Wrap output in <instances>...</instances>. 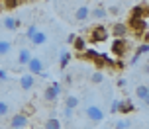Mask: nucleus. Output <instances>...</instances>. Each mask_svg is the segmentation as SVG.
Segmentation results:
<instances>
[{"label":"nucleus","instance_id":"9","mask_svg":"<svg viewBox=\"0 0 149 129\" xmlns=\"http://www.w3.org/2000/svg\"><path fill=\"white\" fill-rule=\"evenodd\" d=\"M112 35H114V39H120V37H127V33H130V30H127L126 22H116L114 26H112Z\"/></svg>","mask_w":149,"mask_h":129},{"label":"nucleus","instance_id":"16","mask_svg":"<svg viewBox=\"0 0 149 129\" xmlns=\"http://www.w3.org/2000/svg\"><path fill=\"white\" fill-rule=\"evenodd\" d=\"M135 96L139 98V102H149V86L147 84H139L135 88Z\"/></svg>","mask_w":149,"mask_h":129},{"label":"nucleus","instance_id":"13","mask_svg":"<svg viewBox=\"0 0 149 129\" xmlns=\"http://www.w3.org/2000/svg\"><path fill=\"white\" fill-rule=\"evenodd\" d=\"M30 41H31V45H36V47H39V45H43L45 41H47V33L45 31H39V30H36V33L30 37Z\"/></svg>","mask_w":149,"mask_h":129},{"label":"nucleus","instance_id":"8","mask_svg":"<svg viewBox=\"0 0 149 129\" xmlns=\"http://www.w3.org/2000/svg\"><path fill=\"white\" fill-rule=\"evenodd\" d=\"M86 117H88L90 121H102L104 119V112H102V108H98V106H88L86 108Z\"/></svg>","mask_w":149,"mask_h":129},{"label":"nucleus","instance_id":"15","mask_svg":"<svg viewBox=\"0 0 149 129\" xmlns=\"http://www.w3.org/2000/svg\"><path fill=\"white\" fill-rule=\"evenodd\" d=\"M74 18H77V22H86L90 18V8L88 6H79L77 12H74Z\"/></svg>","mask_w":149,"mask_h":129},{"label":"nucleus","instance_id":"26","mask_svg":"<svg viewBox=\"0 0 149 129\" xmlns=\"http://www.w3.org/2000/svg\"><path fill=\"white\" fill-rule=\"evenodd\" d=\"M90 78H92V82H94V84H100L102 80H104V75H102L100 70H96V72H92V76H90Z\"/></svg>","mask_w":149,"mask_h":129},{"label":"nucleus","instance_id":"27","mask_svg":"<svg viewBox=\"0 0 149 129\" xmlns=\"http://www.w3.org/2000/svg\"><path fill=\"white\" fill-rule=\"evenodd\" d=\"M130 125H132V123L127 121V119H122V121H118L114 127H116V129H130Z\"/></svg>","mask_w":149,"mask_h":129},{"label":"nucleus","instance_id":"29","mask_svg":"<svg viewBox=\"0 0 149 129\" xmlns=\"http://www.w3.org/2000/svg\"><path fill=\"white\" fill-rule=\"evenodd\" d=\"M36 30H37L36 26H30V28H28V31H26V37L30 39V37H31V35H33V33H36Z\"/></svg>","mask_w":149,"mask_h":129},{"label":"nucleus","instance_id":"33","mask_svg":"<svg viewBox=\"0 0 149 129\" xmlns=\"http://www.w3.org/2000/svg\"><path fill=\"white\" fill-rule=\"evenodd\" d=\"M74 37H77L74 33H69V35H67V41H69V43H73V39H74Z\"/></svg>","mask_w":149,"mask_h":129},{"label":"nucleus","instance_id":"6","mask_svg":"<svg viewBox=\"0 0 149 129\" xmlns=\"http://www.w3.org/2000/svg\"><path fill=\"white\" fill-rule=\"evenodd\" d=\"M130 18H137V20H147V2H137L132 10H130Z\"/></svg>","mask_w":149,"mask_h":129},{"label":"nucleus","instance_id":"5","mask_svg":"<svg viewBox=\"0 0 149 129\" xmlns=\"http://www.w3.org/2000/svg\"><path fill=\"white\" fill-rule=\"evenodd\" d=\"M30 125V117L24 114V112H18L10 117V127L12 129H26Z\"/></svg>","mask_w":149,"mask_h":129},{"label":"nucleus","instance_id":"19","mask_svg":"<svg viewBox=\"0 0 149 129\" xmlns=\"http://www.w3.org/2000/svg\"><path fill=\"white\" fill-rule=\"evenodd\" d=\"M90 16H94L96 20H104L106 16H108V12H106L104 6H96L94 10H90Z\"/></svg>","mask_w":149,"mask_h":129},{"label":"nucleus","instance_id":"31","mask_svg":"<svg viewBox=\"0 0 149 129\" xmlns=\"http://www.w3.org/2000/svg\"><path fill=\"white\" fill-rule=\"evenodd\" d=\"M0 80H2V82L8 80V72H6V70H2V68H0Z\"/></svg>","mask_w":149,"mask_h":129},{"label":"nucleus","instance_id":"12","mask_svg":"<svg viewBox=\"0 0 149 129\" xmlns=\"http://www.w3.org/2000/svg\"><path fill=\"white\" fill-rule=\"evenodd\" d=\"M33 86H36V76L33 75L28 72V75H24L22 78H20V88H22V90H31Z\"/></svg>","mask_w":149,"mask_h":129},{"label":"nucleus","instance_id":"32","mask_svg":"<svg viewBox=\"0 0 149 129\" xmlns=\"http://www.w3.org/2000/svg\"><path fill=\"white\" fill-rule=\"evenodd\" d=\"M106 12H110V14H118V12H120V8H118V6H112L110 10H106Z\"/></svg>","mask_w":149,"mask_h":129},{"label":"nucleus","instance_id":"34","mask_svg":"<svg viewBox=\"0 0 149 129\" xmlns=\"http://www.w3.org/2000/svg\"><path fill=\"white\" fill-rule=\"evenodd\" d=\"M118 86H120V88H124V86H126V80H124V78H120V80H118Z\"/></svg>","mask_w":149,"mask_h":129},{"label":"nucleus","instance_id":"24","mask_svg":"<svg viewBox=\"0 0 149 129\" xmlns=\"http://www.w3.org/2000/svg\"><path fill=\"white\" fill-rule=\"evenodd\" d=\"M10 49H12V43L6 41V39H2V41H0V57L8 55V53H10Z\"/></svg>","mask_w":149,"mask_h":129},{"label":"nucleus","instance_id":"18","mask_svg":"<svg viewBox=\"0 0 149 129\" xmlns=\"http://www.w3.org/2000/svg\"><path fill=\"white\" fill-rule=\"evenodd\" d=\"M69 63H71V53L63 49L61 55H59V67H61V70H65V68L69 67Z\"/></svg>","mask_w":149,"mask_h":129},{"label":"nucleus","instance_id":"2","mask_svg":"<svg viewBox=\"0 0 149 129\" xmlns=\"http://www.w3.org/2000/svg\"><path fill=\"white\" fill-rule=\"evenodd\" d=\"M126 26H127V30L132 31L135 37H141V35H145V31H147V20H137V18H130Z\"/></svg>","mask_w":149,"mask_h":129},{"label":"nucleus","instance_id":"4","mask_svg":"<svg viewBox=\"0 0 149 129\" xmlns=\"http://www.w3.org/2000/svg\"><path fill=\"white\" fill-rule=\"evenodd\" d=\"M108 37H110V31L106 26H94L90 30V41L92 43H104Z\"/></svg>","mask_w":149,"mask_h":129},{"label":"nucleus","instance_id":"22","mask_svg":"<svg viewBox=\"0 0 149 129\" xmlns=\"http://www.w3.org/2000/svg\"><path fill=\"white\" fill-rule=\"evenodd\" d=\"M149 51V43H147V35L143 37V43L137 47V51H135V57H141V55H147Z\"/></svg>","mask_w":149,"mask_h":129},{"label":"nucleus","instance_id":"36","mask_svg":"<svg viewBox=\"0 0 149 129\" xmlns=\"http://www.w3.org/2000/svg\"><path fill=\"white\" fill-rule=\"evenodd\" d=\"M0 8H2V4H0Z\"/></svg>","mask_w":149,"mask_h":129},{"label":"nucleus","instance_id":"7","mask_svg":"<svg viewBox=\"0 0 149 129\" xmlns=\"http://www.w3.org/2000/svg\"><path fill=\"white\" fill-rule=\"evenodd\" d=\"M28 70H30V75H33V76H39V72H43V68H45V65H43V61L39 59V57H31L30 61H28Z\"/></svg>","mask_w":149,"mask_h":129},{"label":"nucleus","instance_id":"3","mask_svg":"<svg viewBox=\"0 0 149 129\" xmlns=\"http://www.w3.org/2000/svg\"><path fill=\"white\" fill-rule=\"evenodd\" d=\"M61 92H63V86H61L59 82H53L43 90V100L49 102V104H53V102H57V98L61 96Z\"/></svg>","mask_w":149,"mask_h":129},{"label":"nucleus","instance_id":"23","mask_svg":"<svg viewBox=\"0 0 149 129\" xmlns=\"http://www.w3.org/2000/svg\"><path fill=\"white\" fill-rule=\"evenodd\" d=\"M0 2H2V6L6 8V10H14V8H18L22 4L24 0H0Z\"/></svg>","mask_w":149,"mask_h":129},{"label":"nucleus","instance_id":"21","mask_svg":"<svg viewBox=\"0 0 149 129\" xmlns=\"http://www.w3.org/2000/svg\"><path fill=\"white\" fill-rule=\"evenodd\" d=\"M45 129H61V119L59 117H49L45 121Z\"/></svg>","mask_w":149,"mask_h":129},{"label":"nucleus","instance_id":"25","mask_svg":"<svg viewBox=\"0 0 149 129\" xmlns=\"http://www.w3.org/2000/svg\"><path fill=\"white\" fill-rule=\"evenodd\" d=\"M8 114H10V106H8L4 100H0V117H4Z\"/></svg>","mask_w":149,"mask_h":129},{"label":"nucleus","instance_id":"11","mask_svg":"<svg viewBox=\"0 0 149 129\" xmlns=\"http://www.w3.org/2000/svg\"><path fill=\"white\" fill-rule=\"evenodd\" d=\"M20 26H22V22H20L18 18H12V16H6V18L2 20V28L8 30V31H16Z\"/></svg>","mask_w":149,"mask_h":129},{"label":"nucleus","instance_id":"35","mask_svg":"<svg viewBox=\"0 0 149 129\" xmlns=\"http://www.w3.org/2000/svg\"><path fill=\"white\" fill-rule=\"evenodd\" d=\"M137 2H147V0H137Z\"/></svg>","mask_w":149,"mask_h":129},{"label":"nucleus","instance_id":"14","mask_svg":"<svg viewBox=\"0 0 149 129\" xmlns=\"http://www.w3.org/2000/svg\"><path fill=\"white\" fill-rule=\"evenodd\" d=\"M30 59H31L30 49H28V47H22V49L18 51V65H20V67H26Z\"/></svg>","mask_w":149,"mask_h":129},{"label":"nucleus","instance_id":"10","mask_svg":"<svg viewBox=\"0 0 149 129\" xmlns=\"http://www.w3.org/2000/svg\"><path fill=\"white\" fill-rule=\"evenodd\" d=\"M132 112H135V106L134 102L130 98H124V100H118V114H132Z\"/></svg>","mask_w":149,"mask_h":129},{"label":"nucleus","instance_id":"1","mask_svg":"<svg viewBox=\"0 0 149 129\" xmlns=\"http://www.w3.org/2000/svg\"><path fill=\"white\" fill-rule=\"evenodd\" d=\"M130 49H132L130 41H127L126 37H120V39H114V41H112L110 53L114 55V57H118V59H124V57L130 53Z\"/></svg>","mask_w":149,"mask_h":129},{"label":"nucleus","instance_id":"17","mask_svg":"<svg viewBox=\"0 0 149 129\" xmlns=\"http://www.w3.org/2000/svg\"><path fill=\"white\" fill-rule=\"evenodd\" d=\"M71 45H73V49H77V53H82V51L86 49V39L79 35V37L73 39V43H71Z\"/></svg>","mask_w":149,"mask_h":129},{"label":"nucleus","instance_id":"30","mask_svg":"<svg viewBox=\"0 0 149 129\" xmlns=\"http://www.w3.org/2000/svg\"><path fill=\"white\" fill-rule=\"evenodd\" d=\"M110 114H118V100L112 102V108H110Z\"/></svg>","mask_w":149,"mask_h":129},{"label":"nucleus","instance_id":"20","mask_svg":"<svg viewBox=\"0 0 149 129\" xmlns=\"http://www.w3.org/2000/svg\"><path fill=\"white\" fill-rule=\"evenodd\" d=\"M79 102H81V100H79V96H73V94H71V96H67V98H65V108L77 110V108H79Z\"/></svg>","mask_w":149,"mask_h":129},{"label":"nucleus","instance_id":"28","mask_svg":"<svg viewBox=\"0 0 149 129\" xmlns=\"http://www.w3.org/2000/svg\"><path fill=\"white\" fill-rule=\"evenodd\" d=\"M74 114V110H71V108H63V115H65V119H71Z\"/></svg>","mask_w":149,"mask_h":129}]
</instances>
